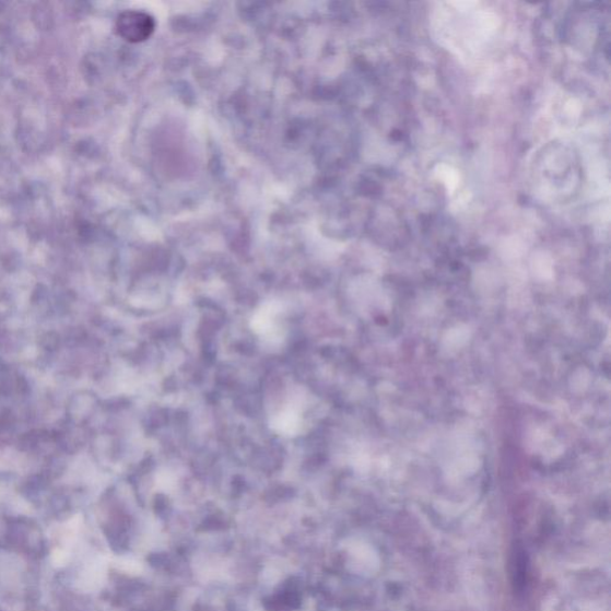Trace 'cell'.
Segmentation results:
<instances>
[{
  "instance_id": "6da1fadb",
  "label": "cell",
  "mask_w": 611,
  "mask_h": 611,
  "mask_svg": "<svg viewBox=\"0 0 611 611\" xmlns=\"http://www.w3.org/2000/svg\"><path fill=\"white\" fill-rule=\"evenodd\" d=\"M155 22L146 12L129 10L116 21V31L126 42L138 44L148 40L153 34Z\"/></svg>"
}]
</instances>
